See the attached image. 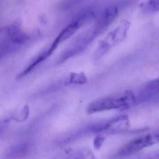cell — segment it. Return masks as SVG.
Returning a JSON list of instances; mask_svg holds the SVG:
<instances>
[{
    "label": "cell",
    "mask_w": 159,
    "mask_h": 159,
    "mask_svg": "<svg viewBox=\"0 0 159 159\" xmlns=\"http://www.w3.org/2000/svg\"><path fill=\"white\" fill-rule=\"evenodd\" d=\"M135 101L134 94L132 92L127 91L118 96L105 98L93 102L87 107V113L92 114L104 111L126 108Z\"/></svg>",
    "instance_id": "6da1fadb"
},
{
    "label": "cell",
    "mask_w": 159,
    "mask_h": 159,
    "mask_svg": "<svg viewBox=\"0 0 159 159\" xmlns=\"http://www.w3.org/2000/svg\"><path fill=\"white\" fill-rule=\"evenodd\" d=\"M130 26L128 21L123 20L114 30L109 32L106 38L98 43L95 55L96 58L102 57L113 46L124 40Z\"/></svg>",
    "instance_id": "7a4b0ae2"
},
{
    "label": "cell",
    "mask_w": 159,
    "mask_h": 159,
    "mask_svg": "<svg viewBox=\"0 0 159 159\" xmlns=\"http://www.w3.org/2000/svg\"><path fill=\"white\" fill-rule=\"evenodd\" d=\"M98 37L93 28L79 35L61 56L60 61L63 62L82 52Z\"/></svg>",
    "instance_id": "3957f363"
},
{
    "label": "cell",
    "mask_w": 159,
    "mask_h": 159,
    "mask_svg": "<svg viewBox=\"0 0 159 159\" xmlns=\"http://www.w3.org/2000/svg\"><path fill=\"white\" fill-rule=\"evenodd\" d=\"M120 5L119 2L111 3L97 12L93 28L98 36L104 33L114 22L121 7Z\"/></svg>",
    "instance_id": "277c9868"
},
{
    "label": "cell",
    "mask_w": 159,
    "mask_h": 159,
    "mask_svg": "<svg viewBox=\"0 0 159 159\" xmlns=\"http://www.w3.org/2000/svg\"><path fill=\"white\" fill-rule=\"evenodd\" d=\"M159 141V135L149 134L132 140L125 145L120 152L121 155H128L141 150L144 148L151 146Z\"/></svg>",
    "instance_id": "5b68a950"
},
{
    "label": "cell",
    "mask_w": 159,
    "mask_h": 159,
    "mask_svg": "<svg viewBox=\"0 0 159 159\" xmlns=\"http://www.w3.org/2000/svg\"><path fill=\"white\" fill-rule=\"evenodd\" d=\"M84 24L78 18L74 17L71 22L62 30L58 34L52 45L56 48L60 43L71 38ZM57 49V48H56Z\"/></svg>",
    "instance_id": "8992f818"
},
{
    "label": "cell",
    "mask_w": 159,
    "mask_h": 159,
    "mask_svg": "<svg viewBox=\"0 0 159 159\" xmlns=\"http://www.w3.org/2000/svg\"><path fill=\"white\" fill-rule=\"evenodd\" d=\"M8 33L11 40L15 43H24L28 39L25 34H24L18 29L15 27L10 28L8 30Z\"/></svg>",
    "instance_id": "52a82bcc"
},
{
    "label": "cell",
    "mask_w": 159,
    "mask_h": 159,
    "mask_svg": "<svg viewBox=\"0 0 159 159\" xmlns=\"http://www.w3.org/2000/svg\"><path fill=\"white\" fill-rule=\"evenodd\" d=\"M140 7L146 13L157 12L159 10V0H146L140 4Z\"/></svg>",
    "instance_id": "ba28073f"
},
{
    "label": "cell",
    "mask_w": 159,
    "mask_h": 159,
    "mask_svg": "<svg viewBox=\"0 0 159 159\" xmlns=\"http://www.w3.org/2000/svg\"><path fill=\"white\" fill-rule=\"evenodd\" d=\"M70 82L75 84H83L87 82V79L84 73H72L70 74Z\"/></svg>",
    "instance_id": "9c48e42d"
},
{
    "label": "cell",
    "mask_w": 159,
    "mask_h": 159,
    "mask_svg": "<svg viewBox=\"0 0 159 159\" xmlns=\"http://www.w3.org/2000/svg\"><path fill=\"white\" fill-rule=\"evenodd\" d=\"M88 0H66L63 4V8L66 10L73 9L81 5Z\"/></svg>",
    "instance_id": "30bf717a"
},
{
    "label": "cell",
    "mask_w": 159,
    "mask_h": 159,
    "mask_svg": "<svg viewBox=\"0 0 159 159\" xmlns=\"http://www.w3.org/2000/svg\"><path fill=\"white\" fill-rule=\"evenodd\" d=\"M104 140V138L101 136H97L95 139L94 141V146L95 148L98 149L100 148L103 141Z\"/></svg>",
    "instance_id": "8fae6325"
}]
</instances>
